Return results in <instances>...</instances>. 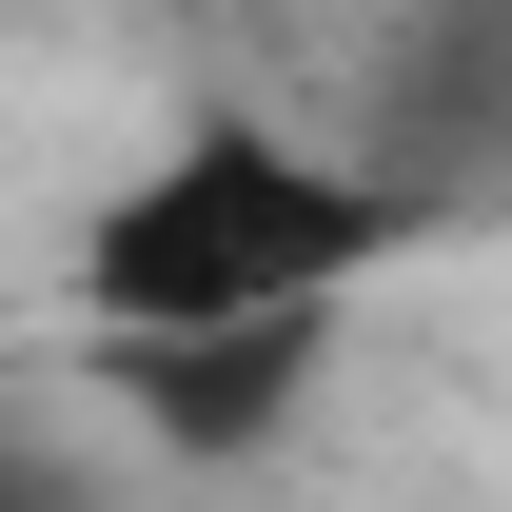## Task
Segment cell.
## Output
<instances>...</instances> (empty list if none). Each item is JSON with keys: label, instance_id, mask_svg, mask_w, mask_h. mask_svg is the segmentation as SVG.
Masks as SVG:
<instances>
[{"label": "cell", "instance_id": "1", "mask_svg": "<svg viewBox=\"0 0 512 512\" xmlns=\"http://www.w3.org/2000/svg\"><path fill=\"white\" fill-rule=\"evenodd\" d=\"M434 197L375 138H316L296 99H197L60 217V335L79 355H178V335H335Z\"/></svg>", "mask_w": 512, "mask_h": 512}]
</instances>
